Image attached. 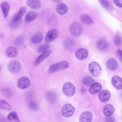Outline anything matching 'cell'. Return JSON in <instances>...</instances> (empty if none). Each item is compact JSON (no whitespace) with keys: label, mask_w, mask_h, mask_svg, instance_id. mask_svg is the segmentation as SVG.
Listing matches in <instances>:
<instances>
[{"label":"cell","mask_w":122,"mask_h":122,"mask_svg":"<svg viewBox=\"0 0 122 122\" xmlns=\"http://www.w3.org/2000/svg\"><path fill=\"white\" fill-rule=\"evenodd\" d=\"M26 10V7L22 6L20 8L18 12L13 16L10 22V26L12 28L15 29L20 26L21 23L22 17Z\"/></svg>","instance_id":"1"},{"label":"cell","mask_w":122,"mask_h":122,"mask_svg":"<svg viewBox=\"0 0 122 122\" xmlns=\"http://www.w3.org/2000/svg\"><path fill=\"white\" fill-rule=\"evenodd\" d=\"M69 65L67 61H62L51 65L49 68L48 72L50 73H53L68 68Z\"/></svg>","instance_id":"2"},{"label":"cell","mask_w":122,"mask_h":122,"mask_svg":"<svg viewBox=\"0 0 122 122\" xmlns=\"http://www.w3.org/2000/svg\"><path fill=\"white\" fill-rule=\"evenodd\" d=\"M88 67L89 72L92 76L97 77L100 76L102 69L98 63L94 61L91 62L89 64Z\"/></svg>","instance_id":"3"},{"label":"cell","mask_w":122,"mask_h":122,"mask_svg":"<svg viewBox=\"0 0 122 122\" xmlns=\"http://www.w3.org/2000/svg\"><path fill=\"white\" fill-rule=\"evenodd\" d=\"M69 31L72 35L75 37H78L79 36L82 32V27L79 23L74 22L71 24Z\"/></svg>","instance_id":"4"},{"label":"cell","mask_w":122,"mask_h":122,"mask_svg":"<svg viewBox=\"0 0 122 122\" xmlns=\"http://www.w3.org/2000/svg\"><path fill=\"white\" fill-rule=\"evenodd\" d=\"M62 91L64 94L68 97L73 96L76 91V88L73 84L70 82H66L63 84Z\"/></svg>","instance_id":"5"},{"label":"cell","mask_w":122,"mask_h":122,"mask_svg":"<svg viewBox=\"0 0 122 122\" xmlns=\"http://www.w3.org/2000/svg\"><path fill=\"white\" fill-rule=\"evenodd\" d=\"M75 109L74 107L70 103H66L62 107L61 113L64 117L68 118L72 116L74 113Z\"/></svg>","instance_id":"6"},{"label":"cell","mask_w":122,"mask_h":122,"mask_svg":"<svg viewBox=\"0 0 122 122\" xmlns=\"http://www.w3.org/2000/svg\"><path fill=\"white\" fill-rule=\"evenodd\" d=\"M21 68V65L20 63L16 60L11 61L8 64V69L9 71L12 73H18L20 71Z\"/></svg>","instance_id":"7"},{"label":"cell","mask_w":122,"mask_h":122,"mask_svg":"<svg viewBox=\"0 0 122 122\" xmlns=\"http://www.w3.org/2000/svg\"><path fill=\"white\" fill-rule=\"evenodd\" d=\"M30 83V81L28 78L26 76H23L18 80L17 86L20 89H24L28 87Z\"/></svg>","instance_id":"8"},{"label":"cell","mask_w":122,"mask_h":122,"mask_svg":"<svg viewBox=\"0 0 122 122\" xmlns=\"http://www.w3.org/2000/svg\"><path fill=\"white\" fill-rule=\"evenodd\" d=\"M57 31L53 29L49 31L46 33L45 38V41L47 43L50 42L56 39L58 36Z\"/></svg>","instance_id":"9"},{"label":"cell","mask_w":122,"mask_h":122,"mask_svg":"<svg viewBox=\"0 0 122 122\" xmlns=\"http://www.w3.org/2000/svg\"><path fill=\"white\" fill-rule=\"evenodd\" d=\"M88 55V52L87 50L84 48L78 49L75 53L76 57L80 60H83L86 58Z\"/></svg>","instance_id":"10"},{"label":"cell","mask_w":122,"mask_h":122,"mask_svg":"<svg viewBox=\"0 0 122 122\" xmlns=\"http://www.w3.org/2000/svg\"><path fill=\"white\" fill-rule=\"evenodd\" d=\"M93 117L92 113L86 111L83 112L79 118V122H92Z\"/></svg>","instance_id":"11"},{"label":"cell","mask_w":122,"mask_h":122,"mask_svg":"<svg viewBox=\"0 0 122 122\" xmlns=\"http://www.w3.org/2000/svg\"><path fill=\"white\" fill-rule=\"evenodd\" d=\"M113 86L118 90L122 89V78L120 76L116 75L112 77L111 80Z\"/></svg>","instance_id":"12"},{"label":"cell","mask_w":122,"mask_h":122,"mask_svg":"<svg viewBox=\"0 0 122 122\" xmlns=\"http://www.w3.org/2000/svg\"><path fill=\"white\" fill-rule=\"evenodd\" d=\"M98 96V99L100 101L103 102H105L109 100L111 94L108 91L103 90L99 92Z\"/></svg>","instance_id":"13"},{"label":"cell","mask_w":122,"mask_h":122,"mask_svg":"<svg viewBox=\"0 0 122 122\" xmlns=\"http://www.w3.org/2000/svg\"><path fill=\"white\" fill-rule=\"evenodd\" d=\"M51 50H48L40 55L35 61L34 64V66H36L38 65L49 56L51 54Z\"/></svg>","instance_id":"14"},{"label":"cell","mask_w":122,"mask_h":122,"mask_svg":"<svg viewBox=\"0 0 122 122\" xmlns=\"http://www.w3.org/2000/svg\"><path fill=\"white\" fill-rule=\"evenodd\" d=\"M106 66L107 68L109 70L114 71L117 69L118 64L117 61L115 59L111 58L107 61Z\"/></svg>","instance_id":"15"},{"label":"cell","mask_w":122,"mask_h":122,"mask_svg":"<svg viewBox=\"0 0 122 122\" xmlns=\"http://www.w3.org/2000/svg\"><path fill=\"white\" fill-rule=\"evenodd\" d=\"M102 88V86L100 83L98 82L94 83L90 87L89 92L92 94H95L99 92Z\"/></svg>","instance_id":"16"},{"label":"cell","mask_w":122,"mask_h":122,"mask_svg":"<svg viewBox=\"0 0 122 122\" xmlns=\"http://www.w3.org/2000/svg\"><path fill=\"white\" fill-rule=\"evenodd\" d=\"M57 12L59 15H63L65 14L68 10V8L66 4L63 3L58 4L56 7Z\"/></svg>","instance_id":"17"},{"label":"cell","mask_w":122,"mask_h":122,"mask_svg":"<svg viewBox=\"0 0 122 122\" xmlns=\"http://www.w3.org/2000/svg\"><path fill=\"white\" fill-rule=\"evenodd\" d=\"M37 13L34 11H30L26 14L25 18V22L27 24L34 20L37 17Z\"/></svg>","instance_id":"18"},{"label":"cell","mask_w":122,"mask_h":122,"mask_svg":"<svg viewBox=\"0 0 122 122\" xmlns=\"http://www.w3.org/2000/svg\"><path fill=\"white\" fill-rule=\"evenodd\" d=\"M96 45L98 49L103 51L107 48L108 46V43L106 40L102 38L99 39L97 41Z\"/></svg>","instance_id":"19"},{"label":"cell","mask_w":122,"mask_h":122,"mask_svg":"<svg viewBox=\"0 0 122 122\" xmlns=\"http://www.w3.org/2000/svg\"><path fill=\"white\" fill-rule=\"evenodd\" d=\"M46 98L47 101L50 104L55 103L56 99V93L53 92L49 91L46 93Z\"/></svg>","instance_id":"20"},{"label":"cell","mask_w":122,"mask_h":122,"mask_svg":"<svg viewBox=\"0 0 122 122\" xmlns=\"http://www.w3.org/2000/svg\"><path fill=\"white\" fill-rule=\"evenodd\" d=\"M114 108L111 104H108L106 105L104 107L103 112L106 117L111 116L114 111Z\"/></svg>","instance_id":"21"},{"label":"cell","mask_w":122,"mask_h":122,"mask_svg":"<svg viewBox=\"0 0 122 122\" xmlns=\"http://www.w3.org/2000/svg\"><path fill=\"white\" fill-rule=\"evenodd\" d=\"M27 4L30 8L35 10L39 9L41 5V2L39 0H27Z\"/></svg>","instance_id":"22"},{"label":"cell","mask_w":122,"mask_h":122,"mask_svg":"<svg viewBox=\"0 0 122 122\" xmlns=\"http://www.w3.org/2000/svg\"><path fill=\"white\" fill-rule=\"evenodd\" d=\"M43 37L41 32L38 31L36 32L32 36L31 39L32 42L34 44H38L42 41Z\"/></svg>","instance_id":"23"},{"label":"cell","mask_w":122,"mask_h":122,"mask_svg":"<svg viewBox=\"0 0 122 122\" xmlns=\"http://www.w3.org/2000/svg\"><path fill=\"white\" fill-rule=\"evenodd\" d=\"M0 7L2 11L4 17L6 18L8 15L10 9V5L6 1L2 2L0 5Z\"/></svg>","instance_id":"24"},{"label":"cell","mask_w":122,"mask_h":122,"mask_svg":"<svg viewBox=\"0 0 122 122\" xmlns=\"http://www.w3.org/2000/svg\"><path fill=\"white\" fill-rule=\"evenodd\" d=\"M5 54L7 56L10 58H14L17 56V51L15 47L10 46L8 47L5 51Z\"/></svg>","instance_id":"25"},{"label":"cell","mask_w":122,"mask_h":122,"mask_svg":"<svg viewBox=\"0 0 122 122\" xmlns=\"http://www.w3.org/2000/svg\"><path fill=\"white\" fill-rule=\"evenodd\" d=\"M94 79L90 76H87L84 77L81 81L82 84L87 86H91L94 83Z\"/></svg>","instance_id":"26"},{"label":"cell","mask_w":122,"mask_h":122,"mask_svg":"<svg viewBox=\"0 0 122 122\" xmlns=\"http://www.w3.org/2000/svg\"><path fill=\"white\" fill-rule=\"evenodd\" d=\"M81 21L84 23L88 25H91L93 23V21L90 16L88 15L83 14L80 17Z\"/></svg>","instance_id":"27"},{"label":"cell","mask_w":122,"mask_h":122,"mask_svg":"<svg viewBox=\"0 0 122 122\" xmlns=\"http://www.w3.org/2000/svg\"><path fill=\"white\" fill-rule=\"evenodd\" d=\"M7 119L10 122H20L19 119L16 113L14 111L10 112L7 117Z\"/></svg>","instance_id":"28"},{"label":"cell","mask_w":122,"mask_h":122,"mask_svg":"<svg viewBox=\"0 0 122 122\" xmlns=\"http://www.w3.org/2000/svg\"><path fill=\"white\" fill-rule=\"evenodd\" d=\"M74 43L73 41L70 39H67L64 42L63 46L64 48L68 50L72 49L74 46Z\"/></svg>","instance_id":"29"},{"label":"cell","mask_w":122,"mask_h":122,"mask_svg":"<svg viewBox=\"0 0 122 122\" xmlns=\"http://www.w3.org/2000/svg\"><path fill=\"white\" fill-rule=\"evenodd\" d=\"M114 44L117 46H121L122 44V36L120 34H117L115 36L114 40Z\"/></svg>","instance_id":"30"},{"label":"cell","mask_w":122,"mask_h":122,"mask_svg":"<svg viewBox=\"0 0 122 122\" xmlns=\"http://www.w3.org/2000/svg\"><path fill=\"white\" fill-rule=\"evenodd\" d=\"M50 45L48 43H45L39 46L37 49V51L39 53L44 52L47 51L50 47Z\"/></svg>","instance_id":"31"},{"label":"cell","mask_w":122,"mask_h":122,"mask_svg":"<svg viewBox=\"0 0 122 122\" xmlns=\"http://www.w3.org/2000/svg\"><path fill=\"white\" fill-rule=\"evenodd\" d=\"M0 107L1 108L7 111L10 110L11 107L10 105L5 100H2L0 101Z\"/></svg>","instance_id":"32"},{"label":"cell","mask_w":122,"mask_h":122,"mask_svg":"<svg viewBox=\"0 0 122 122\" xmlns=\"http://www.w3.org/2000/svg\"><path fill=\"white\" fill-rule=\"evenodd\" d=\"M2 92L3 95L7 98H10L12 95V91L10 89L8 88L5 87L3 88Z\"/></svg>","instance_id":"33"},{"label":"cell","mask_w":122,"mask_h":122,"mask_svg":"<svg viewBox=\"0 0 122 122\" xmlns=\"http://www.w3.org/2000/svg\"><path fill=\"white\" fill-rule=\"evenodd\" d=\"M29 108L31 110L36 111L39 109V107L37 104L34 101L31 100L29 102L28 104Z\"/></svg>","instance_id":"34"},{"label":"cell","mask_w":122,"mask_h":122,"mask_svg":"<svg viewBox=\"0 0 122 122\" xmlns=\"http://www.w3.org/2000/svg\"><path fill=\"white\" fill-rule=\"evenodd\" d=\"M99 2L101 5L105 9L109 10L110 9V5L109 3L107 0H100Z\"/></svg>","instance_id":"35"},{"label":"cell","mask_w":122,"mask_h":122,"mask_svg":"<svg viewBox=\"0 0 122 122\" xmlns=\"http://www.w3.org/2000/svg\"><path fill=\"white\" fill-rule=\"evenodd\" d=\"M23 41V37L20 36L15 39V44L16 46H19L22 44Z\"/></svg>","instance_id":"36"},{"label":"cell","mask_w":122,"mask_h":122,"mask_svg":"<svg viewBox=\"0 0 122 122\" xmlns=\"http://www.w3.org/2000/svg\"><path fill=\"white\" fill-rule=\"evenodd\" d=\"M105 122H115L114 118L111 116L106 117L105 119Z\"/></svg>","instance_id":"37"},{"label":"cell","mask_w":122,"mask_h":122,"mask_svg":"<svg viewBox=\"0 0 122 122\" xmlns=\"http://www.w3.org/2000/svg\"><path fill=\"white\" fill-rule=\"evenodd\" d=\"M116 53L120 61L122 63V51L120 49H118L116 51Z\"/></svg>","instance_id":"38"},{"label":"cell","mask_w":122,"mask_h":122,"mask_svg":"<svg viewBox=\"0 0 122 122\" xmlns=\"http://www.w3.org/2000/svg\"><path fill=\"white\" fill-rule=\"evenodd\" d=\"M113 1L117 6L119 7L122 8V0H114Z\"/></svg>","instance_id":"39"},{"label":"cell","mask_w":122,"mask_h":122,"mask_svg":"<svg viewBox=\"0 0 122 122\" xmlns=\"http://www.w3.org/2000/svg\"><path fill=\"white\" fill-rule=\"evenodd\" d=\"M85 89L84 88L82 87L81 89V91L82 92H83L85 91Z\"/></svg>","instance_id":"40"},{"label":"cell","mask_w":122,"mask_h":122,"mask_svg":"<svg viewBox=\"0 0 122 122\" xmlns=\"http://www.w3.org/2000/svg\"><path fill=\"white\" fill-rule=\"evenodd\" d=\"M53 1L56 2H58L59 1H60V0H54Z\"/></svg>","instance_id":"41"},{"label":"cell","mask_w":122,"mask_h":122,"mask_svg":"<svg viewBox=\"0 0 122 122\" xmlns=\"http://www.w3.org/2000/svg\"><path fill=\"white\" fill-rule=\"evenodd\" d=\"M121 97H122V92L121 93Z\"/></svg>","instance_id":"42"},{"label":"cell","mask_w":122,"mask_h":122,"mask_svg":"<svg viewBox=\"0 0 122 122\" xmlns=\"http://www.w3.org/2000/svg\"></svg>","instance_id":"43"}]
</instances>
